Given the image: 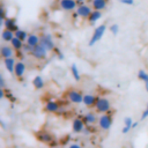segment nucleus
I'll return each instance as SVG.
<instances>
[{
	"label": "nucleus",
	"instance_id": "obj_7",
	"mask_svg": "<svg viewBox=\"0 0 148 148\" xmlns=\"http://www.w3.org/2000/svg\"><path fill=\"white\" fill-rule=\"evenodd\" d=\"M40 45H43L49 52L53 51L56 49L54 40H53V38H52V36L50 34H43L40 36Z\"/></svg>",
	"mask_w": 148,
	"mask_h": 148
},
{
	"label": "nucleus",
	"instance_id": "obj_13",
	"mask_svg": "<svg viewBox=\"0 0 148 148\" xmlns=\"http://www.w3.org/2000/svg\"><path fill=\"white\" fill-rule=\"evenodd\" d=\"M25 69H27V67H25V64L23 61H16L15 69H14V75L16 77L21 79L25 73Z\"/></svg>",
	"mask_w": 148,
	"mask_h": 148
},
{
	"label": "nucleus",
	"instance_id": "obj_19",
	"mask_svg": "<svg viewBox=\"0 0 148 148\" xmlns=\"http://www.w3.org/2000/svg\"><path fill=\"white\" fill-rule=\"evenodd\" d=\"M10 46L15 50V51H22L23 50V46H24V42L23 40H21L20 38H17L16 36L10 40Z\"/></svg>",
	"mask_w": 148,
	"mask_h": 148
},
{
	"label": "nucleus",
	"instance_id": "obj_39",
	"mask_svg": "<svg viewBox=\"0 0 148 148\" xmlns=\"http://www.w3.org/2000/svg\"><path fill=\"white\" fill-rule=\"evenodd\" d=\"M86 1H87V0H76V2H77L79 5H80V3H83V2H86Z\"/></svg>",
	"mask_w": 148,
	"mask_h": 148
},
{
	"label": "nucleus",
	"instance_id": "obj_27",
	"mask_svg": "<svg viewBox=\"0 0 148 148\" xmlns=\"http://www.w3.org/2000/svg\"><path fill=\"white\" fill-rule=\"evenodd\" d=\"M109 30L111 31L112 35H118V32H119V25L117 23H113V24H111L109 27Z\"/></svg>",
	"mask_w": 148,
	"mask_h": 148
},
{
	"label": "nucleus",
	"instance_id": "obj_28",
	"mask_svg": "<svg viewBox=\"0 0 148 148\" xmlns=\"http://www.w3.org/2000/svg\"><path fill=\"white\" fill-rule=\"evenodd\" d=\"M133 119L131 118V117H126L125 119H124V126H130V127H132V125H133Z\"/></svg>",
	"mask_w": 148,
	"mask_h": 148
},
{
	"label": "nucleus",
	"instance_id": "obj_12",
	"mask_svg": "<svg viewBox=\"0 0 148 148\" xmlns=\"http://www.w3.org/2000/svg\"><path fill=\"white\" fill-rule=\"evenodd\" d=\"M14 49L9 45H2L0 49V56L2 59H7V58H12L14 56Z\"/></svg>",
	"mask_w": 148,
	"mask_h": 148
},
{
	"label": "nucleus",
	"instance_id": "obj_29",
	"mask_svg": "<svg viewBox=\"0 0 148 148\" xmlns=\"http://www.w3.org/2000/svg\"><path fill=\"white\" fill-rule=\"evenodd\" d=\"M32 46L31 45H29V44H27V43H24V46H23V50L22 51H24L25 53H31V51H32Z\"/></svg>",
	"mask_w": 148,
	"mask_h": 148
},
{
	"label": "nucleus",
	"instance_id": "obj_8",
	"mask_svg": "<svg viewBox=\"0 0 148 148\" xmlns=\"http://www.w3.org/2000/svg\"><path fill=\"white\" fill-rule=\"evenodd\" d=\"M58 5L59 8L64 12H74L79 3L76 2V0H59Z\"/></svg>",
	"mask_w": 148,
	"mask_h": 148
},
{
	"label": "nucleus",
	"instance_id": "obj_30",
	"mask_svg": "<svg viewBox=\"0 0 148 148\" xmlns=\"http://www.w3.org/2000/svg\"><path fill=\"white\" fill-rule=\"evenodd\" d=\"M148 118V105L146 106V109L142 111V113H141V120H145V119H147Z\"/></svg>",
	"mask_w": 148,
	"mask_h": 148
},
{
	"label": "nucleus",
	"instance_id": "obj_18",
	"mask_svg": "<svg viewBox=\"0 0 148 148\" xmlns=\"http://www.w3.org/2000/svg\"><path fill=\"white\" fill-rule=\"evenodd\" d=\"M27 44H29V45H31L32 47L34 46H36V45H38V44H40V36L39 35H37V34H29V36H28V39H27V42H25Z\"/></svg>",
	"mask_w": 148,
	"mask_h": 148
},
{
	"label": "nucleus",
	"instance_id": "obj_16",
	"mask_svg": "<svg viewBox=\"0 0 148 148\" xmlns=\"http://www.w3.org/2000/svg\"><path fill=\"white\" fill-rule=\"evenodd\" d=\"M102 10H96V9H94L92 12H91V14H90V16L88 17V23L90 24V25H94L95 23H97L101 18H102Z\"/></svg>",
	"mask_w": 148,
	"mask_h": 148
},
{
	"label": "nucleus",
	"instance_id": "obj_37",
	"mask_svg": "<svg viewBox=\"0 0 148 148\" xmlns=\"http://www.w3.org/2000/svg\"><path fill=\"white\" fill-rule=\"evenodd\" d=\"M3 97H5V90H3V88H1L0 89V98L2 99Z\"/></svg>",
	"mask_w": 148,
	"mask_h": 148
},
{
	"label": "nucleus",
	"instance_id": "obj_33",
	"mask_svg": "<svg viewBox=\"0 0 148 148\" xmlns=\"http://www.w3.org/2000/svg\"><path fill=\"white\" fill-rule=\"evenodd\" d=\"M6 18H7V16H6V9H5V7L2 6V8H1V21L3 22Z\"/></svg>",
	"mask_w": 148,
	"mask_h": 148
},
{
	"label": "nucleus",
	"instance_id": "obj_5",
	"mask_svg": "<svg viewBox=\"0 0 148 148\" xmlns=\"http://www.w3.org/2000/svg\"><path fill=\"white\" fill-rule=\"evenodd\" d=\"M47 50L43 46V45H40V44H38V45H36V46H34V49H32V51H31V56L35 58V59H37V60H44V59H46V57H47Z\"/></svg>",
	"mask_w": 148,
	"mask_h": 148
},
{
	"label": "nucleus",
	"instance_id": "obj_3",
	"mask_svg": "<svg viewBox=\"0 0 148 148\" xmlns=\"http://www.w3.org/2000/svg\"><path fill=\"white\" fill-rule=\"evenodd\" d=\"M112 123H113V118L110 113H102L99 117H98V127L102 130V131H108L111 126H112Z\"/></svg>",
	"mask_w": 148,
	"mask_h": 148
},
{
	"label": "nucleus",
	"instance_id": "obj_34",
	"mask_svg": "<svg viewBox=\"0 0 148 148\" xmlns=\"http://www.w3.org/2000/svg\"><path fill=\"white\" fill-rule=\"evenodd\" d=\"M131 130H132V127H130V126H124L123 130H121V133H123V134H127Z\"/></svg>",
	"mask_w": 148,
	"mask_h": 148
},
{
	"label": "nucleus",
	"instance_id": "obj_38",
	"mask_svg": "<svg viewBox=\"0 0 148 148\" xmlns=\"http://www.w3.org/2000/svg\"><path fill=\"white\" fill-rule=\"evenodd\" d=\"M138 124H139V121H134L133 125H132V128H135V127L138 126Z\"/></svg>",
	"mask_w": 148,
	"mask_h": 148
},
{
	"label": "nucleus",
	"instance_id": "obj_11",
	"mask_svg": "<svg viewBox=\"0 0 148 148\" xmlns=\"http://www.w3.org/2000/svg\"><path fill=\"white\" fill-rule=\"evenodd\" d=\"M2 24H3V27L6 28V29H9V30H12V31H17L20 28H18V25L16 24V20L14 18V17H10V16H7V18L2 22Z\"/></svg>",
	"mask_w": 148,
	"mask_h": 148
},
{
	"label": "nucleus",
	"instance_id": "obj_17",
	"mask_svg": "<svg viewBox=\"0 0 148 148\" xmlns=\"http://www.w3.org/2000/svg\"><path fill=\"white\" fill-rule=\"evenodd\" d=\"M82 119H83V121H84L86 125H94V124H96V123L98 121V118L96 117V114H95L94 112H88V113H86V114L82 117Z\"/></svg>",
	"mask_w": 148,
	"mask_h": 148
},
{
	"label": "nucleus",
	"instance_id": "obj_22",
	"mask_svg": "<svg viewBox=\"0 0 148 148\" xmlns=\"http://www.w3.org/2000/svg\"><path fill=\"white\" fill-rule=\"evenodd\" d=\"M32 86H34L35 89L40 90V89L44 88V86H45V81H44V79H43L40 75H36V76L32 79Z\"/></svg>",
	"mask_w": 148,
	"mask_h": 148
},
{
	"label": "nucleus",
	"instance_id": "obj_14",
	"mask_svg": "<svg viewBox=\"0 0 148 148\" xmlns=\"http://www.w3.org/2000/svg\"><path fill=\"white\" fill-rule=\"evenodd\" d=\"M96 102H97V97H96L95 95H92V94H84V95H83V102H82V103H83L87 108H92V106H95Z\"/></svg>",
	"mask_w": 148,
	"mask_h": 148
},
{
	"label": "nucleus",
	"instance_id": "obj_10",
	"mask_svg": "<svg viewBox=\"0 0 148 148\" xmlns=\"http://www.w3.org/2000/svg\"><path fill=\"white\" fill-rule=\"evenodd\" d=\"M59 109H60V105H59V103H58L57 101H54V99L47 101V102L45 103V106H44V110H45L46 112H49V113H57V112L59 111Z\"/></svg>",
	"mask_w": 148,
	"mask_h": 148
},
{
	"label": "nucleus",
	"instance_id": "obj_31",
	"mask_svg": "<svg viewBox=\"0 0 148 148\" xmlns=\"http://www.w3.org/2000/svg\"><path fill=\"white\" fill-rule=\"evenodd\" d=\"M53 51L57 53V56H58V59H59V60H62V59H64V54H62V52H60V51H59V49H58V47H56Z\"/></svg>",
	"mask_w": 148,
	"mask_h": 148
},
{
	"label": "nucleus",
	"instance_id": "obj_6",
	"mask_svg": "<svg viewBox=\"0 0 148 148\" xmlns=\"http://www.w3.org/2000/svg\"><path fill=\"white\" fill-rule=\"evenodd\" d=\"M67 98L73 104H81L83 102V94L76 89H71L67 91Z\"/></svg>",
	"mask_w": 148,
	"mask_h": 148
},
{
	"label": "nucleus",
	"instance_id": "obj_20",
	"mask_svg": "<svg viewBox=\"0 0 148 148\" xmlns=\"http://www.w3.org/2000/svg\"><path fill=\"white\" fill-rule=\"evenodd\" d=\"M15 37V32L14 31H12V30H9V29H3L2 30V32H1V39L3 40V42H7V43H10V40L13 39Z\"/></svg>",
	"mask_w": 148,
	"mask_h": 148
},
{
	"label": "nucleus",
	"instance_id": "obj_36",
	"mask_svg": "<svg viewBox=\"0 0 148 148\" xmlns=\"http://www.w3.org/2000/svg\"><path fill=\"white\" fill-rule=\"evenodd\" d=\"M68 148H82V147L80 145H77V143H72V145L68 146Z\"/></svg>",
	"mask_w": 148,
	"mask_h": 148
},
{
	"label": "nucleus",
	"instance_id": "obj_24",
	"mask_svg": "<svg viewBox=\"0 0 148 148\" xmlns=\"http://www.w3.org/2000/svg\"><path fill=\"white\" fill-rule=\"evenodd\" d=\"M138 79L141 80V81L145 83V88H146V90L148 91V73H147L146 71H143V69H140V71L138 72Z\"/></svg>",
	"mask_w": 148,
	"mask_h": 148
},
{
	"label": "nucleus",
	"instance_id": "obj_4",
	"mask_svg": "<svg viewBox=\"0 0 148 148\" xmlns=\"http://www.w3.org/2000/svg\"><path fill=\"white\" fill-rule=\"evenodd\" d=\"M92 10H94V9H92L91 6H89V5H87L86 2H83V3L77 5V7H76V9H75V13H76L77 17H80V18H82V20H88V17L90 16V14H91Z\"/></svg>",
	"mask_w": 148,
	"mask_h": 148
},
{
	"label": "nucleus",
	"instance_id": "obj_26",
	"mask_svg": "<svg viewBox=\"0 0 148 148\" xmlns=\"http://www.w3.org/2000/svg\"><path fill=\"white\" fill-rule=\"evenodd\" d=\"M15 36L25 43V42H27V39H28V36H29V34H28L25 30H23V29H18L17 31H15Z\"/></svg>",
	"mask_w": 148,
	"mask_h": 148
},
{
	"label": "nucleus",
	"instance_id": "obj_23",
	"mask_svg": "<svg viewBox=\"0 0 148 148\" xmlns=\"http://www.w3.org/2000/svg\"><path fill=\"white\" fill-rule=\"evenodd\" d=\"M37 139H38L40 142H44V143H50V142H52V140H53L52 135H51L50 133H47V132H40V133H38V134H37Z\"/></svg>",
	"mask_w": 148,
	"mask_h": 148
},
{
	"label": "nucleus",
	"instance_id": "obj_35",
	"mask_svg": "<svg viewBox=\"0 0 148 148\" xmlns=\"http://www.w3.org/2000/svg\"><path fill=\"white\" fill-rule=\"evenodd\" d=\"M0 88H5V79H3V75H0Z\"/></svg>",
	"mask_w": 148,
	"mask_h": 148
},
{
	"label": "nucleus",
	"instance_id": "obj_21",
	"mask_svg": "<svg viewBox=\"0 0 148 148\" xmlns=\"http://www.w3.org/2000/svg\"><path fill=\"white\" fill-rule=\"evenodd\" d=\"M3 65L6 67V69L9 72V73H13L14 74V69H15V65H16V61L15 59L12 57V58H7V59H3Z\"/></svg>",
	"mask_w": 148,
	"mask_h": 148
},
{
	"label": "nucleus",
	"instance_id": "obj_2",
	"mask_svg": "<svg viewBox=\"0 0 148 148\" xmlns=\"http://www.w3.org/2000/svg\"><path fill=\"white\" fill-rule=\"evenodd\" d=\"M94 108H95L96 112H98L101 114L102 113H106L111 109V103L105 97H97V102H96V104H95Z\"/></svg>",
	"mask_w": 148,
	"mask_h": 148
},
{
	"label": "nucleus",
	"instance_id": "obj_15",
	"mask_svg": "<svg viewBox=\"0 0 148 148\" xmlns=\"http://www.w3.org/2000/svg\"><path fill=\"white\" fill-rule=\"evenodd\" d=\"M108 3H109V0H91L90 2L92 9H96V10H104L108 7Z\"/></svg>",
	"mask_w": 148,
	"mask_h": 148
},
{
	"label": "nucleus",
	"instance_id": "obj_1",
	"mask_svg": "<svg viewBox=\"0 0 148 148\" xmlns=\"http://www.w3.org/2000/svg\"><path fill=\"white\" fill-rule=\"evenodd\" d=\"M105 31H106V25H105V24H99V25H97V27L95 28V30H94V32H92V35H91L89 42H88V46H94L97 42H99V40L102 39V37L104 36Z\"/></svg>",
	"mask_w": 148,
	"mask_h": 148
},
{
	"label": "nucleus",
	"instance_id": "obj_32",
	"mask_svg": "<svg viewBox=\"0 0 148 148\" xmlns=\"http://www.w3.org/2000/svg\"><path fill=\"white\" fill-rule=\"evenodd\" d=\"M123 5H127V6H132L134 5V0H119Z\"/></svg>",
	"mask_w": 148,
	"mask_h": 148
},
{
	"label": "nucleus",
	"instance_id": "obj_25",
	"mask_svg": "<svg viewBox=\"0 0 148 148\" xmlns=\"http://www.w3.org/2000/svg\"><path fill=\"white\" fill-rule=\"evenodd\" d=\"M71 74L73 76V79L75 81H80L81 80V74H80V71L76 66V64H72L71 65Z\"/></svg>",
	"mask_w": 148,
	"mask_h": 148
},
{
	"label": "nucleus",
	"instance_id": "obj_9",
	"mask_svg": "<svg viewBox=\"0 0 148 148\" xmlns=\"http://www.w3.org/2000/svg\"><path fill=\"white\" fill-rule=\"evenodd\" d=\"M86 127V124L83 121V119L81 117H77V118H74V120L72 121V131L74 133H81L83 132Z\"/></svg>",
	"mask_w": 148,
	"mask_h": 148
}]
</instances>
